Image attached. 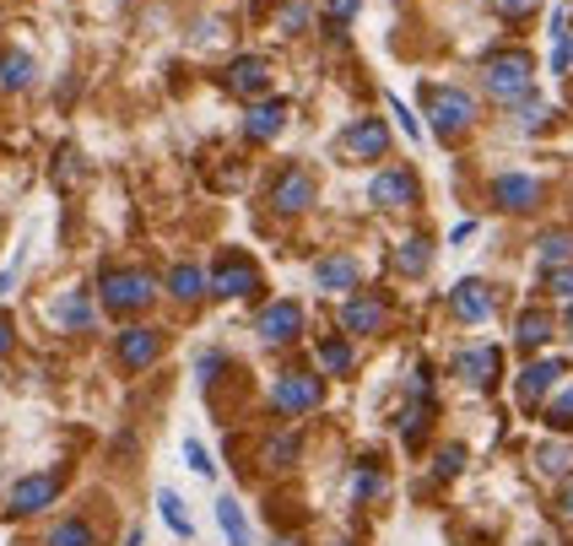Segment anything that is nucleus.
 <instances>
[{"label": "nucleus", "mask_w": 573, "mask_h": 546, "mask_svg": "<svg viewBox=\"0 0 573 546\" xmlns=\"http://www.w3.org/2000/svg\"><path fill=\"white\" fill-rule=\"evenodd\" d=\"M98 303L109 309V314H141V309H152L158 303V276L152 271H135V265H109L103 276H98Z\"/></svg>", "instance_id": "nucleus-1"}, {"label": "nucleus", "mask_w": 573, "mask_h": 546, "mask_svg": "<svg viewBox=\"0 0 573 546\" xmlns=\"http://www.w3.org/2000/svg\"><path fill=\"white\" fill-rule=\"evenodd\" d=\"M482 87H487V98H497V103H525L535 92V60L525 54V49H503V54H492L487 71H482Z\"/></svg>", "instance_id": "nucleus-2"}, {"label": "nucleus", "mask_w": 573, "mask_h": 546, "mask_svg": "<svg viewBox=\"0 0 573 546\" xmlns=\"http://www.w3.org/2000/svg\"><path fill=\"white\" fill-rule=\"evenodd\" d=\"M422 103H428V120H433V130L444 141H454V135H465V130L476 125V98L460 92V87H428Z\"/></svg>", "instance_id": "nucleus-3"}, {"label": "nucleus", "mask_w": 573, "mask_h": 546, "mask_svg": "<svg viewBox=\"0 0 573 546\" xmlns=\"http://www.w3.org/2000/svg\"><path fill=\"white\" fill-rule=\"evenodd\" d=\"M271 406L282 412V417H309V412H320L325 406V378L320 374H282L271 384Z\"/></svg>", "instance_id": "nucleus-4"}, {"label": "nucleus", "mask_w": 573, "mask_h": 546, "mask_svg": "<svg viewBox=\"0 0 573 546\" xmlns=\"http://www.w3.org/2000/svg\"><path fill=\"white\" fill-rule=\"evenodd\" d=\"M205 293L211 297H254L260 293V271H254V260L244 254H222V260H211V271H205Z\"/></svg>", "instance_id": "nucleus-5"}, {"label": "nucleus", "mask_w": 573, "mask_h": 546, "mask_svg": "<svg viewBox=\"0 0 573 546\" xmlns=\"http://www.w3.org/2000/svg\"><path fill=\"white\" fill-rule=\"evenodd\" d=\"M384 146H390V125L384 120H352L341 130V141H335V152L352 158V163H379Z\"/></svg>", "instance_id": "nucleus-6"}, {"label": "nucleus", "mask_w": 573, "mask_h": 546, "mask_svg": "<svg viewBox=\"0 0 573 546\" xmlns=\"http://www.w3.org/2000/svg\"><path fill=\"white\" fill-rule=\"evenodd\" d=\"M254 331L265 346H286V341L303 336V303L298 297H277V303H265L260 309V320H254Z\"/></svg>", "instance_id": "nucleus-7"}, {"label": "nucleus", "mask_w": 573, "mask_h": 546, "mask_svg": "<svg viewBox=\"0 0 573 546\" xmlns=\"http://www.w3.org/2000/svg\"><path fill=\"white\" fill-rule=\"evenodd\" d=\"M369 195H373V206H384V211H406V206H416V173H411L406 163H390V169L373 173Z\"/></svg>", "instance_id": "nucleus-8"}, {"label": "nucleus", "mask_w": 573, "mask_h": 546, "mask_svg": "<svg viewBox=\"0 0 573 546\" xmlns=\"http://www.w3.org/2000/svg\"><path fill=\"white\" fill-rule=\"evenodd\" d=\"M384 320H390V303L379 293H352L341 303V331H346V336H379Z\"/></svg>", "instance_id": "nucleus-9"}, {"label": "nucleus", "mask_w": 573, "mask_h": 546, "mask_svg": "<svg viewBox=\"0 0 573 546\" xmlns=\"http://www.w3.org/2000/svg\"><path fill=\"white\" fill-rule=\"evenodd\" d=\"M60 487H66V471H39V476H22L6 504H11V514H39L60 498Z\"/></svg>", "instance_id": "nucleus-10"}, {"label": "nucleus", "mask_w": 573, "mask_h": 546, "mask_svg": "<svg viewBox=\"0 0 573 546\" xmlns=\"http://www.w3.org/2000/svg\"><path fill=\"white\" fill-rule=\"evenodd\" d=\"M541 179L535 173H497L492 179V206H503V211H535L541 206Z\"/></svg>", "instance_id": "nucleus-11"}, {"label": "nucleus", "mask_w": 573, "mask_h": 546, "mask_svg": "<svg viewBox=\"0 0 573 546\" xmlns=\"http://www.w3.org/2000/svg\"><path fill=\"white\" fill-rule=\"evenodd\" d=\"M222 87L254 103V98H265V92H271V65H265L260 54H239V60L222 71Z\"/></svg>", "instance_id": "nucleus-12"}, {"label": "nucleus", "mask_w": 573, "mask_h": 546, "mask_svg": "<svg viewBox=\"0 0 573 546\" xmlns=\"http://www.w3.org/2000/svg\"><path fill=\"white\" fill-rule=\"evenodd\" d=\"M314 195H320V184H314V173L303 169H286L277 184H271V206L282 211V216H298V211L314 206Z\"/></svg>", "instance_id": "nucleus-13"}, {"label": "nucleus", "mask_w": 573, "mask_h": 546, "mask_svg": "<svg viewBox=\"0 0 573 546\" xmlns=\"http://www.w3.org/2000/svg\"><path fill=\"white\" fill-rule=\"evenodd\" d=\"M158 352H163V336H158L152 325H124V331H120V363H124V374H141V368H152V363H158Z\"/></svg>", "instance_id": "nucleus-14"}, {"label": "nucleus", "mask_w": 573, "mask_h": 546, "mask_svg": "<svg viewBox=\"0 0 573 546\" xmlns=\"http://www.w3.org/2000/svg\"><path fill=\"white\" fill-rule=\"evenodd\" d=\"M450 314L460 325H482L492 314V287L487 282H476V276H465V282H454L450 293Z\"/></svg>", "instance_id": "nucleus-15"}, {"label": "nucleus", "mask_w": 573, "mask_h": 546, "mask_svg": "<svg viewBox=\"0 0 573 546\" xmlns=\"http://www.w3.org/2000/svg\"><path fill=\"white\" fill-rule=\"evenodd\" d=\"M454 368H460V378H471L476 390H492L497 374H503V352H497V346H465V352L454 357Z\"/></svg>", "instance_id": "nucleus-16"}, {"label": "nucleus", "mask_w": 573, "mask_h": 546, "mask_svg": "<svg viewBox=\"0 0 573 546\" xmlns=\"http://www.w3.org/2000/svg\"><path fill=\"white\" fill-rule=\"evenodd\" d=\"M282 125H286V103L282 98H254V103H249V114H244L249 141H277Z\"/></svg>", "instance_id": "nucleus-17"}, {"label": "nucleus", "mask_w": 573, "mask_h": 546, "mask_svg": "<svg viewBox=\"0 0 573 546\" xmlns=\"http://www.w3.org/2000/svg\"><path fill=\"white\" fill-rule=\"evenodd\" d=\"M563 374H569V363H563V357H541V363H531V368L520 374V406H531L535 412V406H541V395H546Z\"/></svg>", "instance_id": "nucleus-18"}, {"label": "nucleus", "mask_w": 573, "mask_h": 546, "mask_svg": "<svg viewBox=\"0 0 573 546\" xmlns=\"http://www.w3.org/2000/svg\"><path fill=\"white\" fill-rule=\"evenodd\" d=\"M358 260L352 254H325L320 265H314V282L325 287V293H358Z\"/></svg>", "instance_id": "nucleus-19"}, {"label": "nucleus", "mask_w": 573, "mask_h": 546, "mask_svg": "<svg viewBox=\"0 0 573 546\" xmlns=\"http://www.w3.org/2000/svg\"><path fill=\"white\" fill-rule=\"evenodd\" d=\"M33 77H39V65H33L28 49H0V87L6 92H28Z\"/></svg>", "instance_id": "nucleus-20"}, {"label": "nucleus", "mask_w": 573, "mask_h": 546, "mask_svg": "<svg viewBox=\"0 0 573 546\" xmlns=\"http://www.w3.org/2000/svg\"><path fill=\"white\" fill-rule=\"evenodd\" d=\"M49 314H54L60 331H92V320H98V309H92V297L87 293H66Z\"/></svg>", "instance_id": "nucleus-21"}, {"label": "nucleus", "mask_w": 573, "mask_h": 546, "mask_svg": "<svg viewBox=\"0 0 573 546\" xmlns=\"http://www.w3.org/2000/svg\"><path fill=\"white\" fill-rule=\"evenodd\" d=\"M514 341H520L525 352L546 346V341H552V314H541V309H525V314L514 320Z\"/></svg>", "instance_id": "nucleus-22"}, {"label": "nucleus", "mask_w": 573, "mask_h": 546, "mask_svg": "<svg viewBox=\"0 0 573 546\" xmlns=\"http://www.w3.org/2000/svg\"><path fill=\"white\" fill-rule=\"evenodd\" d=\"M168 293L179 297V303H195V297H205V271H201V265H173V271H168Z\"/></svg>", "instance_id": "nucleus-23"}, {"label": "nucleus", "mask_w": 573, "mask_h": 546, "mask_svg": "<svg viewBox=\"0 0 573 546\" xmlns=\"http://www.w3.org/2000/svg\"><path fill=\"white\" fill-rule=\"evenodd\" d=\"M384 493H390V476H384V471H379V465H358V482H352V498H358V504H379V498H384Z\"/></svg>", "instance_id": "nucleus-24"}, {"label": "nucleus", "mask_w": 573, "mask_h": 546, "mask_svg": "<svg viewBox=\"0 0 573 546\" xmlns=\"http://www.w3.org/2000/svg\"><path fill=\"white\" fill-rule=\"evenodd\" d=\"M428 265H433V244H428V239H406V244L395 250V271H401V276H422Z\"/></svg>", "instance_id": "nucleus-25"}, {"label": "nucleus", "mask_w": 573, "mask_h": 546, "mask_svg": "<svg viewBox=\"0 0 573 546\" xmlns=\"http://www.w3.org/2000/svg\"><path fill=\"white\" fill-rule=\"evenodd\" d=\"M535 260H541V271L569 265V260H573V233H546V239L535 244Z\"/></svg>", "instance_id": "nucleus-26"}, {"label": "nucleus", "mask_w": 573, "mask_h": 546, "mask_svg": "<svg viewBox=\"0 0 573 546\" xmlns=\"http://www.w3.org/2000/svg\"><path fill=\"white\" fill-rule=\"evenodd\" d=\"M217 519H222V530H228V542H233V546H254V536H249L239 498H222V504H217Z\"/></svg>", "instance_id": "nucleus-27"}, {"label": "nucleus", "mask_w": 573, "mask_h": 546, "mask_svg": "<svg viewBox=\"0 0 573 546\" xmlns=\"http://www.w3.org/2000/svg\"><path fill=\"white\" fill-rule=\"evenodd\" d=\"M49 546H98V530H92L87 519H60V525L49 530Z\"/></svg>", "instance_id": "nucleus-28"}, {"label": "nucleus", "mask_w": 573, "mask_h": 546, "mask_svg": "<svg viewBox=\"0 0 573 546\" xmlns=\"http://www.w3.org/2000/svg\"><path fill=\"white\" fill-rule=\"evenodd\" d=\"M158 508H163V519H168V530L179 536V542H190L195 536V525H190V514H184V504H179V493H158Z\"/></svg>", "instance_id": "nucleus-29"}, {"label": "nucleus", "mask_w": 573, "mask_h": 546, "mask_svg": "<svg viewBox=\"0 0 573 546\" xmlns=\"http://www.w3.org/2000/svg\"><path fill=\"white\" fill-rule=\"evenodd\" d=\"M320 368H325L330 378H341V374H352V346L346 341H320Z\"/></svg>", "instance_id": "nucleus-30"}, {"label": "nucleus", "mask_w": 573, "mask_h": 546, "mask_svg": "<svg viewBox=\"0 0 573 546\" xmlns=\"http://www.w3.org/2000/svg\"><path fill=\"white\" fill-rule=\"evenodd\" d=\"M265 465H271V471H292V465H298V433L265 438Z\"/></svg>", "instance_id": "nucleus-31"}, {"label": "nucleus", "mask_w": 573, "mask_h": 546, "mask_svg": "<svg viewBox=\"0 0 573 546\" xmlns=\"http://www.w3.org/2000/svg\"><path fill=\"white\" fill-rule=\"evenodd\" d=\"M552 125V103H541V98H525V103H520V130H525V135H535V130H546Z\"/></svg>", "instance_id": "nucleus-32"}, {"label": "nucleus", "mask_w": 573, "mask_h": 546, "mask_svg": "<svg viewBox=\"0 0 573 546\" xmlns=\"http://www.w3.org/2000/svg\"><path fill=\"white\" fill-rule=\"evenodd\" d=\"M535 465H541L546 476H563V471L573 465V449L569 444H541V449H535Z\"/></svg>", "instance_id": "nucleus-33"}, {"label": "nucleus", "mask_w": 573, "mask_h": 546, "mask_svg": "<svg viewBox=\"0 0 573 546\" xmlns=\"http://www.w3.org/2000/svg\"><path fill=\"white\" fill-rule=\"evenodd\" d=\"M546 427H552V433H573V384L546 406Z\"/></svg>", "instance_id": "nucleus-34"}, {"label": "nucleus", "mask_w": 573, "mask_h": 546, "mask_svg": "<svg viewBox=\"0 0 573 546\" xmlns=\"http://www.w3.org/2000/svg\"><path fill=\"white\" fill-rule=\"evenodd\" d=\"M309 17H314V11H309V0H286L282 11H277V28H282V33H303V28H309Z\"/></svg>", "instance_id": "nucleus-35"}, {"label": "nucleus", "mask_w": 573, "mask_h": 546, "mask_svg": "<svg viewBox=\"0 0 573 546\" xmlns=\"http://www.w3.org/2000/svg\"><path fill=\"white\" fill-rule=\"evenodd\" d=\"M492 11H497L503 22H525V17L541 11V0H492Z\"/></svg>", "instance_id": "nucleus-36"}, {"label": "nucleus", "mask_w": 573, "mask_h": 546, "mask_svg": "<svg viewBox=\"0 0 573 546\" xmlns=\"http://www.w3.org/2000/svg\"><path fill=\"white\" fill-rule=\"evenodd\" d=\"M546 293L557 297V303H573V265H557V271H546Z\"/></svg>", "instance_id": "nucleus-37"}, {"label": "nucleus", "mask_w": 573, "mask_h": 546, "mask_svg": "<svg viewBox=\"0 0 573 546\" xmlns=\"http://www.w3.org/2000/svg\"><path fill=\"white\" fill-rule=\"evenodd\" d=\"M184 461H190V471H195V476H217V465H211V455H205V449L195 444V438L184 444Z\"/></svg>", "instance_id": "nucleus-38"}, {"label": "nucleus", "mask_w": 573, "mask_h": 546, "mask_svg": "<svg viewBox=\"0 0 573 546\" xmlns=\"http://www.w3.org/2000/svg\"><path fill=\"white\" fill-rule=\"evenodd\" d=\"M358 6H363V0H330V6H325V11H330V28H346V22L358 17Z\"/></svg>", "instance_id": "nucleus-39"}, {"label": "nucleus", "mask_w": 573, "mask_h": 546, "mask_svg": "<svg viewBox=\"0 0 573 546\" xmlns=\"http://www.w3.org/2000/svg\"><path fill=\"white\" fill-rule=\"evenodd\" d=\"M390 114H395V120H401V130H406L411 141H422V125H416V120H411V109H406V103H401V98H390Z\"/></svg>", "instance_id": "nucleus-40"}, {"label": "nucleus", "mask_w": 573, "mask_h": 546, "mask_svg": "<svg viewBox=\"0 0 573 546\" xmlns=\"http://www.w3.org/2000/svg\"><path fill=\"white\" fill-rule=\"evenodd\" d=\"M460 461H465V449H444V455H439V476H454Z\"/></svg>", "instance_id": "nucleus-41"}, {"label": "nucleus", "mask_w": 573, "mask_h": 546, "mask_svg": "<svg viewBox=\"0 0 573 546\" xmlns=\"http://www.w3.org/2000/svg\"><path fill=\"white\" fill-rule=\"evenodd\" d=\"M11 336H17V325H11V314H0V357L11 352Z\"/></svg>", "instance_id": "nucleus-42"}, {"label": "nucleus", "mask_w": 573, "mask_h": 546, "mask_svg": "<svg viewBox=\"0 0 573 546\" xmlns=\"http://www.w3.org/2000/svg\"><path fill=\"white\" fill-rule=\"evenodd\" d=\"M557 514H563V519H569V525H573V482H569V487H563V498H557Z\"/></svg>", "instance_id": "nucleus-43"}, {"label": "nucleus", "mask_w": 573, "mask_h": 546, "mask_svg": "<svg viewBox=\"0 0 573 546\" xmlns=\"http://www.w3.org/2000/svg\"><path fill=\"white\" fill-rule=\"evenodd\" d=\"M569 336H573V309H569Z\"/></svg>", "instance_id": "nucleus-44"}, {"label": "nucleus", "mask_w": 573, "mask_h": 546, "mask_svg": "<svg viewBox=\"0 0 573 546\" xmlns=\"http://www.w3.org/2000/svg\"><path fill=\"white\" fill-rule=\"evenodd\" d=\"M335 546H352V542H335Z\"/></svg>", "instance_id": "nucleus-45"}]
</instances>
